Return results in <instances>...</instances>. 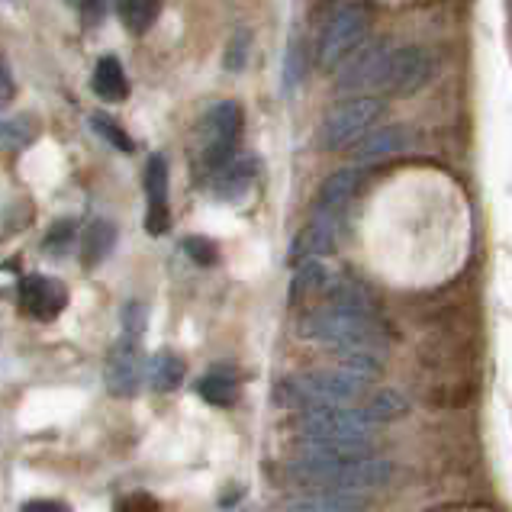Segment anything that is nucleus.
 <instances>
[{
  "label": "nucleus",
  "mask_w": 512,
  "mask_h": 512,
  "mask_svg": "<svg viewBox=\"0 0 512 512\" xmlns=\"http://www.w3.org/2000/svg\"><path fill=\"white\" fill-rule=\"evenodd\" d=\"M374 426L364 409L351 406H310L297 419L303 451L329 458H368Z\"/></svg>",
  "instance_id": "obj_1"
},
{
  "label": "nucleus",
  "mask_w": 512,
  "mask_h": 512,
  "mask_svg": "<svg viewBox=\"0 0 512 512\" xmlns=\"http://www.w3.org/2000/svg\"><path fill=\"white\" fill-rule=\"evenodd\" d=\"M300 335L310 342L342 351V355L345 351H377L380 355L387 348V335L377 319V310L335 303V300H323V306L306 313L300 323Z\"/></svg>",
  "instance_id": "obj_2"
},
{
  "label": "nucleus",
  "mask_w": 512,
  "mask_h": 512,
  "mask_svg": "<svg viewBox=\"0 0 512 512\" xmlns=\"http://www.w3.org/2000/svg\"><path fill=\"white\" fill-rule=\"evenodd\" d=\"M290 480L323 490H355V493H371L390 484L393 464L384 458H329V455H310L300 451V458L287 464Z\"/></svg>",
  "instance_id": "obj_3"
},
{
  "label": "nucleus",
  "mask_w": 512,
  "mask_h": 512,
  "mask_svg": "<svg viewBox=\"0 0 512 512\" xmlns=\"http://www.w3.org/2000/svg\"><path fill=\"white\" fill-rule=\"evenodd\" d=\"M358 190V174L351 168H342L329 174L319 187L316 194V207L310 223L303 226V232L294 242V261H306V258H316V255H329L335 242L342 236V226H345V213L351 207V197Z\"/></svg>",
  "instance_id": "obj_4"
},
{
  "label": "nucleus",
  "mask_w": 512,
  "mask_h": 512,
  "mask_svg": "<svg viewBox=\"0 0 512 512\" xmlns=\"http://www.w3.org/2000/svg\"><path fill=\"white\" fill-rule=\"evenodd\" d=\"M371 380H364L361 374L348 371V368H335V371H310L300 377H290L284 384H277V400L287 406H348L358 397H364Z\"/></svg>",
  "instance_id": "obj_5"
},
{
  "label": "nucleus",
  "mask_w": 512,
  "mask_h": 512,
  "mask_svg": "<svg viewBox=\"0 0 512 512\" xmlns=\"http://www.w3.org/2000/svg\"><path fill=\"white\" fill-rule=\"evenodd\" d=\"M242 139V107L236 100H219L213 104L197 126V165L203 171H223L229 162H236Z\"/></svg>",
  "instance_id": "obj_6"
},
{
  "label": "nucleus",
  "mask_w": 512,
  "mask_h": 512,
  "mask_svg": "<svg viewBox=\"0 0 512 512\" xmlns=\"http://www.w3.org/2000/svg\"><path fill=\"white\" fill-rule=\"evenodd\" d=\"M380 113H384V107H380V100L374 97H348L342 100V104H335L329 113L323 126H319V145H323L326 152L332 149H345V145L358 142L371 133V126L380 120Z\"/></svg>",
  "instance_id": "obj_7"
},
{
  "label": "nucleus",
  "mask_w": 512,
  "mask_h": 512,
  "mask_svg": "<svg viewBox=\"0 0 512 512\" xmlns=\"http://www.w3.org/2000/svg\"><path fill=\"white\" fill-rule=\"evenodd\" d=\"M364 39H368V13L358 4H342L332 13L323 39H319V65L332 71L348 55H355L364 46Z\"/></svg>",
  "instance_id": "obj_8"
},
{
  "label": "nucleus",
  "mask_w": 512,
  "mask_h": 512,
  "mask_svg": "<svg viewBox=\"0 0 512 512\" xmlns=\"http://www.w3.org/2000/svg\"><path fill=\"white\" fill-rule=\"evenodd\" d=\"M429 75H432V58L419 46H397V49L390 46L377 91L393 97H409L429 81Z\"/></svg>",
  "instance_id": "obj_9"
},
{
  "label": "nucleus",
  "mask_w": 512,
  "mask_h": 512,
  "mask_svg": "<svg viewBox=\"0 0 512 512\" xmlns=\"http://www.w3.org/2000/svg\"><path fill=\"white\" fill-rule=\"evenodd\" d=\"M17 303L26 316L39 319V323H52L62 316L68 306V290L58 277L49 274H23L17 284Z\"/></svg>",
  "instance_id": "obj_10"
},
{
  "label": "nucleus",
  "mask_w": 512,
  "mask_h": 512,
  "mask_svg": "<svg viewBox=\"0 0 512 512\" xmlns=\"http://www.w3.org/2000/svg\"><path fill=\"white\" fill-rule=\"evenodd\" d=\"M390 46L377 42V46H361L355 55H348L345 68H339V78L335 87L342 94H368L380 87V75H384V62H387Z\"/></svg>",
  "instance_id": "obj_11"
},
{
  "label": "nucleus",
  "mask_w": 512,
  "mask_h": 512,
  "mask_svg": "<svg viewBox=\"0 0 512 512\" xmlns=\"http://www.w3.org/2000/svg\"><path fill=\"white\" fill-rule=\"evenodd\" d=\"M107 390L113 397H133L142 384V355H139V339L123 335L120 342L110 348L107 368H104Z\"/></svg>",
  "instance_id": "obj_12"
},
{
  "label": "nucleus",
  "mask_w": 512,
  "mask_h": 512,
  "mask_svg": "<svg viewBox=\"0 0 512 512\" xmlns=\"http://www.w3.org/2000/svg\"><path fill=\"white\" fill-rule=\"evenodd\" d=\"M145 197H149V213H145V232L149 236H165L171 226L168 210V162L165 155H152L145 165Z\"/></svg>",
  "instance_id": "obj_13"
},
{
  "label": "nucleus",
  "mask_w": 512,
  "mask_h": 512,
  "mask_svg": "<svg viewBox=\"0 0 512 512\" xmlns=\"http://www.w3.org/2000/svg\"><path fill=\"white\" fill-rule=\"evenodd\" d=\"M371 506L368 493L355 490H319V493H300L284 503V512H364Z\"/></svg>",
  "instance_id": "obj_14"
},
{
  "label": "nucleus",
  "mask_w": 512,
  "mask_h": 512,
  "mask_svg": "<svg viewBox=\"0 0 512 512\" xmlns=\"http://www.w3.org/2000/svg\"><path fill=\"white\" fill-rule=\"evenodd\" d=\"M409 142H413V133H409L406 126H384L358 139V145L351 149V158H355L358 165H371V162H380V158L406 152Z\"/></svg>",
  "instance_id": "obj_15"
},
{
  "label": "nucleus",
  "mask_w": 512,
  "mask_h": 512,
  "mask_svg": "<svg viewBox=\"0 0 512 512\" xmlns=\"http://www.w3.org/2000/svg\"><path fill=\"white\" fill-rule=\"evenodd\" d=\"M113 248H116V226L110 219H94L81 239V265L87 271L100 268L113 255Z\"/></svg>",
  "instance_id": "obj_16"
},
{
  "label": "nucleus",
  "mask_w": 512,
  "mask_h": 512,
  "mask_svg": "<svg viewBox=\"0 0 512 512\" xmlns=\"http://www.w3.org/2000/svg\"><path fill=\"white\" fill-rule=\"evenodd\" d=\"M94 94L100 100H107V104H120V100L129 97V81H126V71L120 65V58L116 55H104L100 62L94 65Z\"/></svg>",
  "instance_id": "obj_17"
},
{
  "label": "nucleus",
  "mask_w": 512,
  "mask_h": 512,
  "mask_svg": "<svg viewBox=\"0 0 512 512\" xmlns=\"http://www.w3.org/2000/svg\"><path fill=\"white\" fill-rule=\"evenodd\" d=\"M255 171H258L255 158H236V162H229L223 171H216V181H213L216 197L219 200H239L245 190L252 187Z\"/></svg>",
  "instance_id": "obj_18"
},
{
  "label": "nucleus",
  "mask_w": 512,
  "mask_h": 512,
  "mask_svg": "<svg viewBox=\"0 0 512 512\" xmlns=\"http://www.w3.org/2000/svg\"><path fill=\"white\" fill-rule=\"evenodd\" d=\"M332 281V271L326 265H319L316 258L300 261V268L294 274V284H290V300L300 303L306 297H323V290Z\"/></svg>",
  "instance_id": "obj_19"
},
{
  "label": "nucleus",
  "mask_w": 512,
  "mask_h": 512,
  "mask_svg": "<svg viewBox=\"0 0 512 512\" xmlns=\"http://www.w3.org/2000/svg\"><path fill=\"white\" fill-rule=\"evenodd\" d=\"M165 0H120L116 10H120V20L133 36H145L149 29L162 17Z\"/></svg>",
  "instance_id": "obj_20"
},
{
  "label": "nucleus",
  "mask_w": 512,
  "mask_h": 512,
  "mask_svg": "<svg viewBox=\"0 0 512 512\" xmlns=\"http://www.w3.org/2000/svg\"><path fill=\"white\" fill-rule=\"evenodd\" d=\"M184 380V361L174 355V351H158L149 358V384L158 393H171L178 390Z\"/></svg>",
  "instance_id": "obj_21"
},
{
  "label": "nucleus",
  "mask_w": 512,
  "mask_h": 512,
  "mask_svg": "<svg viewBox=\"0 0 512 512\" xmlns=\"http://www.w3.org/2000/svg\"><path fill=\"white\" fill-rule=\"evenodd\" d=\"M197 393L203 400H207L210 406H232L239 400V384L232 374H223V371H210L207 377L197 380Z\"/></svg>",
  "instance_id": "obj_22"
},
{
  "label": "nucleus",
  "mask_w": 512,
  "mask_h": 512,
  "mask_svg": "<svg viewBox=\"0 0 512 512\" xmlns=\"http://www.w3.org/2000/svg\"><path fill=\"white\" fill-rule=\"evenodd\" d=\"M39 139V120L29 113H20V116H10L4 123V145L10 152H20V149H29Z\"/></svg>",
  "instance_id": "obj_23"
},
{
  "label": "nucleus",
  "mask_w": 512,
  "mask_h": 512,
  "mask_svg": "<svg viewBox=\"0 0 512 512\" xmlns=\"http://www.w3.org/2000/svg\"><path fill=\"white\" fill-rule=\"evenodd\" d=\"M364 413H368L374 422H390V419H400L406 413V400L400 397L397 390H380L371 397V403L364 406Z\"/></svg>",
  "instance_id": "obj_24"
},
{
  "label": "nucleus",
  "mask_w": 512,
  "mask_h": 512,
  "mask_svg": "<svg viewBox=\"0 0 512 512\" xmlns=\"http://www.w3.org/2000/svg\"><path fill=\"white\" fill-rule=\"evenodd\" d=\"M91 126H94V133L104 139V142H110L116 152H133L136 145H133V139H129V133L113 120V116H107V113H94L91 116Z\"/></svg>",
  "instance_id": "obj_25"
},
{
  "label": "nucleus",
  "mask_w": 512,
  "mask_h": 512,
  "mask_svg": "<svg viewBox=\"0 0 512 512\" xmlns=\"http://www.w3.org/2000/svg\"><path fill=\"white\" fill-rule=\"evenodd\" d=\"M181 245H184V255L194 261V265H200V268H213L216 261H219V248L207 236H187Z\"/></svg>",
  "instance_id": "obj_26"
},
{
  "label": "nucleus",
  "mask_w": 512,
  "mask_h": 512,
  "mask_svg": "<svg viewBox=\"0 0 512 512\" xmlns=\"http://www.w3.org/2000/svg\"><path fill=\"white\" fill-rule=\"evenodd\" d=\"M306 55L300 49V42L297 39H290V46H287V58H284V91H294V87L303 81L306 75Z\"/></svg>",
  "instance_id": "obj_27"
},
{
  "label": "nucleus",
  "mask_w": 512,
  "mask_h": 512,
  "mask_svg": "<svg viewBox=\"0 0 512 512\" xmlns=\"http://www.w3.org/2000/svg\"><path fill=\"white\" fill-rule=\"evenodd\" d=\"M71 242H75V223H71V219H58L46 236V252L62 255L65 248H71Z\"/></svg>",
  "instance_id": "obj_28"
},
{
  "label": "nucleus",
  "mask_w": 512,
  "mask_h": 512,
  "mask_svg": "<svg viewBox=\"0 0 512 512\" xmlns=\"http://www.w3.org/2000/svg\"><path fill=\"white\" fill-rule=\"evenodd\" d=\"M145 319H149V313H145L142 303H126L123 306V335H129V339H142Z\"/></svg>",
  "instance_id": "obj_29"
},
{
  "label": "nucleus",
  "mask_w": 512,
  "mask_h": 512,
  "mask_svg": "<svg viewBox=\"0 0 512 512\" xmlns=\"http://www.w3.org/2000/svg\"><path fill=\"white\" fill-rule=\"evenodd\" d=\"M81 13H84V23L87 26H97L100 20H104L107 13V0H81Z\"/></svg>",
  "instance_id": "obj_30"
},
{
  "label": "nucleus",
  "mask_w": 512,
  "mask_h": 512,
  "mask_svg": "<svg viewBox=\"0 0 512 512\" xmlns=\"http://www.w3.org/2000/svg\"><path fill=\"white\" fill-rule=\"evenodd\" d=\"M20 512H71V509L58 500H29L20 506Z\"/></svg>",
  "instance_id": "obj_31"
},
{
  "label": "nucleus",
  "mask_w": 512,
  "mask_h": 512,
  "mask_svg": "<svg viewBox=\"0 0 512 512\" xmlns=\"http://www.w3.org/2000/svg\"><path fill=\"white\" fill-rule=\"evenodd\" d=\"M123 509H129V512H158V503L152 500V496H145V493H139V496H133Z\"/></svg>",
  "instance_id": "obj_32"
},
{
  "label": "nucleus",
  "mask_w": 512,
  "mask_h": 512,
  "mask_svg": "<svg viewBox=\"0 0 512 512\" xmlns=\"http://www.w3.org/2000/svg\"><path fill=\"white\" fill-rule=\"evenodd\" d=\"M0 75H4V100H10V97H13V78H10V65H4V71H0Z\"/></svg>",
  "instance_id": "obj_33"
},
{
  "label": "nucleus",
  "mask_w": 512,
  "mask_h": 512,
  "mask_svg": "<svg viewBox=\"0 0 512 512\" xmlns=\"http://www.w3.org/2000/svg\"><path fill=\"white\" fill-rule=\"evenodd\" d=\"M68 4H81V0H68Z\"/></svg>",
  "instance_id": "obj_34"
},
{
  "label": "nucleus",
  "mask_w": 512,
  "mask_h": 512,
  "mask_svg": "<svg viewBox=\"0 0 512 512\" xmlns=\"http://www.w3.org/2000/svg\"><path fill=\"white\" fill-rule=\"evenodd\" d=\"M123 512H129V509H123Z\"/></svg>",
  "instance_id": "obj_35"
}]
</instances>
